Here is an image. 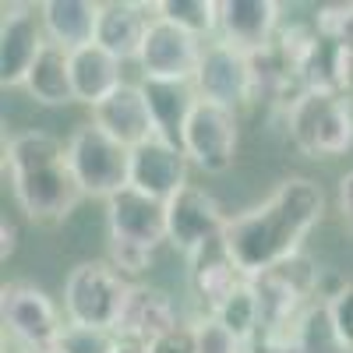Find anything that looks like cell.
<instances>
[{"label": "cell", "instance_id": "6da1fadb", "mask_svg": "<svg viewBox=\"0 0 353 353\" xmlns=\"http://www.w3.org/2000/svg\"><path fill=\"white\" fill-rule=\"evenodd\" d=\"M325 216V191L307 176H290L254 209L226 223V251L244 279L276 269L301 254L304 237Z\"/></svg>", "mask_w": 353, "mask_h": 353}, {"label": "cell", "instance_id": "7a4b0ae2", "mask_svg": "<svg viewBox=\"0 0 353 353\" xmlns=\"http://www.w3.org/2000/svg\"><path fill=\"white\" fill-rule=\"evenodd\" d=\"M11 191L36 223L64 219L85 198L68 159V145L46 131H21L8 141Z\"/></svg>", "mask_w": 353, "mask_h": 353}, {"label": "cell", "instance_id": "3957f363", "mask_svg": "<svg viewBox=\"0 0 353 353\" xmlns=\"http://www.w3.org/2000/svg\"><path fill=\"white\" fill-rule=\"evenodd\" d=\"M290 138L307 156H343L353 149V106L346 92L307 88L290 103Z\"/></svg>", "mask_w": 353, "mask_h": 353}, {"label": "cell", "instance_id": "277c9868", "mask_svg": "<svg viewBox=\"0 0 353 353\" xmlns=\"http://www.w3.org/2000/svg\"><path fill=\"white\" fill-rule=\"evenodd\" d=\"M258 293L261 304V332H293L301 314L314 304V293L321 283L318 265L301 251L290 261L276 265V269L248 279Z\"/></svg>", "mask_w": 353, "mask_h": 353}, {"label": "cell", "instance_id": "5b68a950", "mask_svg": "<svg viewBox=\"0 0 353 353\" xmlns=\"http://www.w3.org/2000/svg\"><path fill=\"white\" fill-rule=\"evenodd\" d=\"M128 293H131V283H124V276L110 261H81L71 269L64 283L68 321L71 325H85V329L113 332L128 304Z\"/></svg>", "mask_w": 353, "mask_h": 353}, {"label": "cell", "instance_id": "8992f818", "mask_svg": "<svg viewBox=\"0 0 353 353\" xmlns=\"http://www.w3.org/2000/svg\"><path fill=\"white\" fill-rule=\"evenodd\" d=\"M68 159L85 194L113 198L131 188V149L96 124H81L68 138Z\"/></svg>", "mask_w": 353, "mask_h": 353}, {"label": "cell", "instance_id": "52a82bcc", "mask_svg": "<svg viewBox=\"0 0 353 353\" xmlns=\"http://www.w3.org/2000/svg\"><path fill=\"white\" fill-rule=\"evenodd\" d=\"M0 314H4V329L32 353L53 350L64 332L57 304L39 286L25 283V279L4 283V290H0Z\"/></svg>", "mask_w": 353, "mask_h": 353}, {"label": "cell", "instance_id": "ba28073f", "mask_svg": "<svg viewBox=\"0 0 353 353\" xmlns=\"http://www.w3.org/2000/svg\"><path fill=\"white\" fill-rule=\"evenodd\" d=\"M237 113L230 106L198 99L184 128V156L205 173H226L237 156Z\"/></svg>", "mask_w": 353, "mask_h": 353}, {"label": "cell", "instance_id": "9c48e42d", "mask_svg": "<svg viewBox=\"0 0 353 353\" xmlns=\"http://www.w3.org/2000/svg\"><path fill=\"white\" fill-rule=\"evenodd\" d=\"M106 226H110V248H131V251H149L163 241L166 233V201L141 194L138 188H124L106 201Z\"/></svg>", "mask_w": 353, "mask_h": 353}, {"label": "cell", "instance_id": "30bf717a", "mask_svg": "<svg viewBox=\"0 0 353 353\" xmlns=\"http://www.w3.org/2000/svg\"><path fill=\"white\" fill-rule=\"evenodd\" d=\"M226 216L219 209V201L201 191L194 184H188L184 191H176L166 201V233H170V244L194 258L198 251H205L209 244H216L223 233H226Z\"/></svg>", "mask_w": 353, "mask_h": 353}, {"label": "cell", "instance_id": "8fae6325", "mask_svg": "<svg viewBox=\"0 0 353 353\" xmlns=\"http://www.w3.org/2000/svg\"><path fill=\"white\" fill-rule=\"evenodd\" d=\"M201 57H205V46L198 36L184 32L173 21L152 18V28L145 36L138 64L149 81H194Z\"/></svg>", "mask_w": 353, "mask_h": 353}, {"label": "cell", "instance_id": "7c38bea8", "mask_svg": "<svg viewBox=\"0 0 353 353\" xmlns=\"http://www.w3.org/2000/svg\"><path fill=\"white\" fill-rule=\"evenodd\" d=\"M198 99H209L219 106H244L254 99V74H251V53L230 46L223 39L205 46L201 68L194 74Z\"/></svg>", "mask_w": 353, "mask_h": 353}, {"label": "cell", "instance_id": "4fadbf2b", "mask_svg": "<svg viewBox=\"0 0 353 353\" xmlns=\"http://www.w3.org/2000/svg\"><path fill=\"white\" fill-rule=\"evenodd\" d=\"M43 14L28 4H4V25H0V81L8 88L25 85L32 64L46 46Z\"/></svg>", "mask_w": 353, "mask_h": 353}, {"label": "cell", "instance_id": "5bb4252c", "mask_svg": "<svg viewBox=\"0 0 353 353\" xmlns=\"http://www.w3.org/2000/svg\"><path fill=\"white\" fill-rule=\"evenodd\" d=\"M188 156L184 149L163 141V138H149L145 145L131 149V188H138L141 194L170 201L176 191L188 188Z\"/></svg>", "mask_w": 353, "mask_h": 353}, {"label": "cell", "instance_id": "9a60e30c", "mask_svg": "<svg viewBox=\"0 0 353 353\" xmlns=\"http://www.w3.org/2000/svg\"><path fill=\"white\" fill-rule=\"evenodd\" d=\"M176 321V307L173 301L159 286H131L128 304L121 311V321H117V339L124 346H152L159 336H166Z\"/></svg>", "mask_w": 353, "mask_h": 353}, {"label": "cell", "instance_id": "2e32d148", "mask_svg": "<svg viewBox=\"0 0 353 353\" xmlns=\"http://www.w3.org/2000/svg\"><path fill=\"white\" fill-rule=\"evenodd\" d=\"M92 124L103 128L121 145H128V149H138V145H145L149 138H156L149 99H145L141 85H128V81L117 88L110 99L92 106Z\"/></svg>", "mask_w": 353, "mask_h": 353}, {"label": "cell", "instance_id": "e0dca14e", "mask_svg": "<svg viewBox=\"0 0 353 353\" xmlns=\"http://www.w3.org/2000/svg\"><path fill=\"white\" fill-rule=\"evenodd\" d=\"M279 4L276 0H223L219 4V36L223 43L244 53H258L276 39Z\"/></svg>", "mask_w": 353, "mask_h": 353}, {"label": "cell", "instance_id": "ac0fdd59", "mask_svg": "<svg viewBox=\"0 0 353 353\" xmlns=\"http://www.w3.org/2000/svg\"><path fill=\"white\" fill-rule=\"evenodd\" d=\"M141 92L149 99L152 110V124H156V138L184 149V128H188V117L198 103L194 92V81H141Z\"/></svg>", "mask_w": 353, "mask_h": 353}, {"label": "cell", "instance_id": "d6986e66", "mask_svg": "<svg viewBox=\"0 0 353 353\" xmlns=\"http://www.w3.org/2000/svg\"><path fill=\"white\" fill-rule=\"evenodd\" d=\"M39 14L46 25V39L74 53L96 43L103 4H96V0H46V4H39Z\"/></svg>", "mask_w": 353, "mask_h": 353}, {"label": "cell", "instance_id": "ffe728a7", "mask_svg": "<svg viewBox=\"0 0 353 353\" xmlns=\"http://www.w3.org/2000/svg\"><path fill=\"white\" fill-rule=\"evenodd\" d=\"M149 8L145 4H103V14H99V28H96V43L113 53L117 61H138L141 57V46H145V36H149Z\"/></svg>", "mask_w": 353, "mask_h": 353}, {"label": "cell", "instance_id": "44dd1931", "mask_svg": "<svg viewBox=\"0 0 353 353\" xmlns=\"http://www.w3.org/2000/svg\"><path fill=\"white\" fill-rule=\"evenodd\" d=\"M71 78H74V99L85 106H99L124 85L121 61L113 53H106L99 43L71 53Z\"/></svg>", "mask_w": 353, "mask_h": 353}, {"label": "cell", "instance_id": "7402d4cb", "mask_svg": "<svg viewBox=\"0 0 353 353\" xmlns=\"http://www.w3.org/2000/svg\"><path fill=\"white\" fill-rule=\"evenodd\" d=\"M191 283H194V293H198V297L209 304L212 311H219L223 301L244 283V276H241L237 265H233V258H230L223 237L191 258Z\"/></svg>", "mask_w": 353, "mask_h": 353}, {"label": "cell", "instance_id": "603a6c76", "mask_svg": "<svg viewBox=\"0 0 353 353\" xmlns=\"http://www.w3.org/2000/svg\"><path fill=\"white\" fill-rule=\"evenodd\" d=\"M25 88L28 96L43 106H68V103H78L74 99V78H71V50L57 46V43H46L39 61L32 64L25 78Z\"/></svg>", "mask_w": 353, "mask_h": 353}, {"label": "cell", "instance_id": "cb8c5ba5", "mask_svg": "<svg viewBox=\"0 0 353 353\" xmlns=\"http://www.w3.org/2000/svg\"><path fill=\"white\" fill-rule=\"evenodd\" d=\"M293 339H297L301 353H353V346L336 329L329 301H314L301 314V321L293 325Z\"/></svg>", "mask_w": 353, "mask_h": 353}, {"label": "cell", "instance_id": "d4e9b609", "mask_svg": "<svg viewBox=\"0 0 353 353\" xmlns=\"http://www.w3.org/2000/svg\"><path fill=\"white\" fill-rule=\"evenodd\" d=\"M212 314H216L241 343H251V339L261 332V304H258V293H254V286H251L248 279L233 290L230 297L223 301V307L212 311Z\"/></svg>", "mask_w": 353, "mask_h": 353}, {"label": "cell", "instance_id": "484cf974", "mask_svg": "<svg viewBox=\"0 0 353 353\" xmlns=\"http://www.w3.org/2000/svg\"><path fill=\"white\" fill-rule=\"evenodd\" d=\"M156 14L163 21L181 25L184 32L198 39L219 32V4H212V0H163V4H156Z\"/></svg>", "mask_w": 353, "mask_h": 353}, {"label": "cell", "instance_id": "4316f807", "mask_svg": "<svg viewBox=\"0 0 353 353\" xmlns=\"http://www.w3.org/2000/svg\"><path fill=\"white\" fill-rule=\"evenodd\" d=\"M124 343L117 339V332L106 329H85V325H64L61 339H57L53 353H121Z\"/></svg>", "mask_w": 353, "mask_h": 353}, {"label": "cell", "instance_id": "83f0119b", "mask_svg": "<svg viewBox=\"0 0 353 353\" xmlns=\"http://www.w3.org/2000/svg\"><path fill=\"white\" fill-rule=\"evenodd\" d=\"M318 36L332 39L353 57V4H325L318 11Z\"/></svg>", "mask_w": 353, "mask_h": 353}, {"label": "cell", "instance_id": "f1b7e54d", "mask_svg": "<svg viewBox=\"0 0 353 353\" xmlns=\"http://www.w3.org/2000/svg\"><path fill=\"white\" fill-rule=\"evenodd\" d=\"M198 353H248V343H241L216 314L198 321Z\"/></svg>", "mask_w": 353, "mask_h": 353}, {"label": "cell", "instance_id": "f546056e", "mask_svg": "<svg viewBox=\"0 0 353 353\" xmlns=\"http://www.w3.org/2000/svg\"><path fill=\"white\" fill-rule=\"evenodd\" d=\"M145 353H198V329L194 325H173L152 346H145Z\"/></svg>", "mask_w": 353, "mask_h": 353}, {"label": "cell", "instance_id": "4dcf8cb0", "mask_svg": "<svg viewBox=\"0 0 353 353\" xmlns=\"http://www.w3.org/2000/svg\"><path fill=\"white\" fill-rule=\"evenodd\" d=\"M329 311H332V321L339 336L353 346V283H343L332 297H329Z\"/></svg>", "mask_w": 353, "mask_h": 353}, {"label": "cell", "instance_id": "1f68e13d", "mask_svg": "<svg viewBox=\"0 0 353 353\" xmlns=\"http://www.w3.org/2000/svg\"><path fill=\"white\" fill-rule=\"evenodd\" d=\"M248 353H301L293 332H258L248 343Z\"/></svg>", "mask_w": 353, "mask_h": 353}, {"label": "cell", "instance_id": "d6a6232c", "mask_svg": "<svg viewBox=\"0 0 353 353\" xmlns=\"http://www.w3.org/2000/svg\"><path fill=\"white\" fill-rule=\"evenodd\" d=\"M339 212H343L346 233H353V170L339 181Z\"/></svg>", "mask_w": 353, "mask_h": 353}, {"label": "cell", "instance_id": "836d02e7", "mask_svg": "<svg viewBox=\"0 0 353 353\" xmlns=\"http://www.w3.org/2000/svg\"><path fill=\"white\" fill-rule=\"evenodd\" d=\"M14 248H18V226L4 216V219H0V258H11L14 254Z\"/></svg>", "mask_w": 353, "mask_h": 353}, {"label": "cell", "instance_id": "e575fe53", "mask_svg": "<svg viewBox=\"0 0 353 353\" xmlns=\"http://www.w3.org/2000/svg\"><path fill=\"white\" fill-rule=\"evenodd\" d=\"M121 353H145V350H141V346H124Z\"/></svg>", "mask_w": 353, "mask_h": 353}]
</instances>
